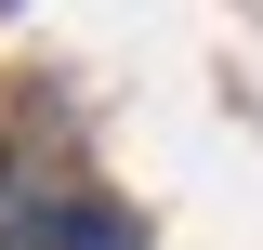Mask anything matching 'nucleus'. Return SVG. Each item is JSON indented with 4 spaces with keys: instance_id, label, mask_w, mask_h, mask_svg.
Returning <instances> with one entry per match:
<instances>
[{
    "instance_id": "1",
    "label": "nucleus",
    "mask_w": 263,
    "mask_h": 250,
    "mask_svg": "<svg viewBox=\"0 0 263 250\" xmlns=\"http://www.w3.org/2000/svg\"><path fill=\"white\" fill-rule=\"evenodd\" d=\"M0 237H13V211H0Z\"/></svg>"
}]
</instances>
